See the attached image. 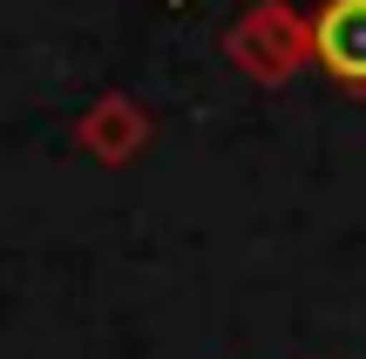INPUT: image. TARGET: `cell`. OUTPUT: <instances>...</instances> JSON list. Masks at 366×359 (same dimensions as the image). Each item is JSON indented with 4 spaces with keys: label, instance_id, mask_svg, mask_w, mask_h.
<instances>
[{
    "label": "cell",
    "instance_id": "1",
    "mask_svg": "<svg viewBox=\"0 0 366 359\" xmlns=\"http://www.w3.org/2000/svg\"><path fill=\"white\" fill-rule=\"evenodd\" d=\"M224 61L244 81H258V89H278V81H292L312 61V27L285 0H251L231 21V34H224Z\"/></svg>",
    "mask_w": 366,
    "mask_h": 359
},
{
    "label": "cell",
    "instance_id": "2",
    "mask_svg": "<svg viewBox=\"0 0 366 359\" xmlns=\"http://www.w3.org/2000/svg\"><path fill=\"white\" fill-rule=\"evenodd\" d=\"M305 27H312V61L346 95H366V0H326L319 14H305Z\"/></svg>",
    "mask_w": 366,
    "mask_h": 359
},
{
    "label": "cell",
    "instance_id": "3",
    "mask_svg": "<svg viewBox=\"0 0 366 359\" xmlns=\"http://www.w3.org/2000/svg\"><path fill=\"white\" fill-rule=\"evenodd\" d=\"M75 143L89 149L95 163H136L143 156V143H149V108L136 102V95H122V89H109V95H95L89 102V116L75 122Z\"/></svg>",
    "mask_w": 366,
    "mask_h": 359
},
{
    "label": "cell",
    "instance_id": "4",
    "mask_svg": "<svg viewBox=\"0 0 366 359\" xmlns=\"http://www.w3.org/2000/svg\"><path fill=\"white\" fill-rule=\"evenodd\" d=\"M177 7H183V0H177Z\"/></svg>",
    "mask_w": 366,
    "mask_h": 359
}]
</instances>
